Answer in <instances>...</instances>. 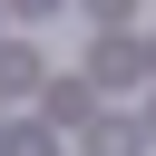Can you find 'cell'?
<instances>
[{"label": "cell", "instance_id": "5b68a950", "mask_svg": "<svg viewBox=\"0 0 156 156\" xmlns=\"http://www.w3.org/2000/svg\"><path fill=\"white\" fill-rule=\"evenodd\" d=\"M0 156H58V136L39 117H0Z\"/></svg>", "mask_w": 156, "mask_h": 156}, {"label": "cell", "instance_id": "8992f818", "mask_svg": "<svg viewBox=\"0 0 156 156\" xmlns=\"http://www.w3.org/2000/svg\"><path fill=\"white\" fill-rule=\"evenodd\" d=\"M136 127H146V146H156V107H146V117H136Z\"/></svg>", "mask_w": 156, "mask_h": 156}, {"label": "cell", "instance_id": "7a4b0ae2", "mask_svg": "<svg viewBox=\"0 0 156 156\" xmlns=\"http://www.w3.org/2000/svg\"><path fill=\"white\" fill-rule=\"evenodd\" d=\"M88 117H98V88L49 68V78H39V127H88Z\"/></svg>", "mask_w": 156, "mask_h": 156}, {"label": "cell", "instance_id": "277c9868", "mask_svg": "<svg viewBox=\"0 0 156 156\" xmlns=\"http://www.w3.org/2000/svg\"><path fill=\"white\" fill-rule=\"evenodd\" d=\"M39 78H49L39 49H0V98H39Z\"/></svg>", "mask_w": 156, "mask_h": 156}, {"label": "cell", "instance_id": "6da1fadb", "mask_svg": "<svg viewBox=\"0 0 156 156\" xmlns=\"http://www.w3.org/2000/svg\"><path fill=\"white\" fill-rule=\"evenodd\" d=\"M136 78H146V39H127V29L88 39V88H136Z\"/></svg>", "mask_w": 156, "mask_h": 156}, {"label": "cell", "instance_id": "3957f363", "mask_svg": "<svg viewBox=\"0 0 156 156\" xmlns=\"http://www.w3.org/2000/svg\"><path fill=\"white\" fill-rule=\"evenodd\" d=\"M78 156H146V127H136V117H88Z\"/></svg>", "mask_w": 156, "mask_h": 156}]
</instances>
